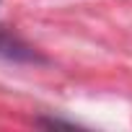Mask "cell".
Segmentation results:
<instances>
[{"mask_svg":"<svg viewBox=\"0 0 132 132\" xmlns=\"http://www.w3.org/2000/svg\"><path fill=\"white\" fill-rule=\"evenodd\" d=\"M0 57L5 60H16V62H31L39 60V54L34 52V47H29L21 36H16L13 31L0 26Z\"/></svg>","mask_w":132,"mask_h":132,"instance_id":"1","label":"cell"}]
</instances>
